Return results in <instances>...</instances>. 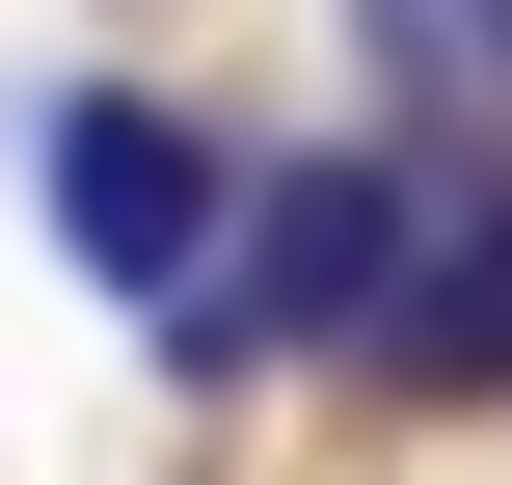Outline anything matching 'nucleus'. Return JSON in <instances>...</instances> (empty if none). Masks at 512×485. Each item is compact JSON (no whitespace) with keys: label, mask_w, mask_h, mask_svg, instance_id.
I'll return each instance as SVG.
<instances>
[{"label":"nucleus","mask_w":512,"mask_h":485,"mask_svg":"<svg viewBox=\"0 0 512 485\" xmlns=\"http://www.w3.org/2000/svg\"><path fill=\"white\" fill-rule=\"evenodd\" d=\"M432 189H459L432 135H324V162H270V189H243V270H216L162 351H189V378H270V351H378V324H405V270H432Z\"/></svg>","instance_id":"obj_1"},{"label":"nucleus","mask_w":512,"mask_h":485,"mask_svg":"<svg viewBox=\"0 0 512 485\" xmlns=\"http://www.w3.org/2000/svg\"><path fill=\"white\" fill-rule=\"evenodd\" d=\"M27 162H54V270H81V297H162V324L243 270V189H270V162H216L162 81H81Z\"/></svg>","instance_id":"obj_2"},{"label":"nucleus","mask_w":512,"mask_h":485,"mask_svg":"<svg viewBox=\"0 0 512 485\" xmlns=\"http://www.w3.org/2000/svg\"><path fill=\"white\" fill-rule=\"evenodd\" d=\"M459 54H486V81H512V0H459Z\"/></svg>","instance_id":"obj_4"},{"label":"nucleus","mask_w":512,"mask_h":485,"mask_svg":"<svg viewBox=\"0 0 512 485\" xmlns=\"http://www.w3.org/2000/svg\"><path fill=\"white\" fill-rule=\"evenodd\" d=\"M351 378H378V405H512V162L432 189V270H405V324H378Z\"/></svg>","instance_id":"obj_3"}]
</instances>
